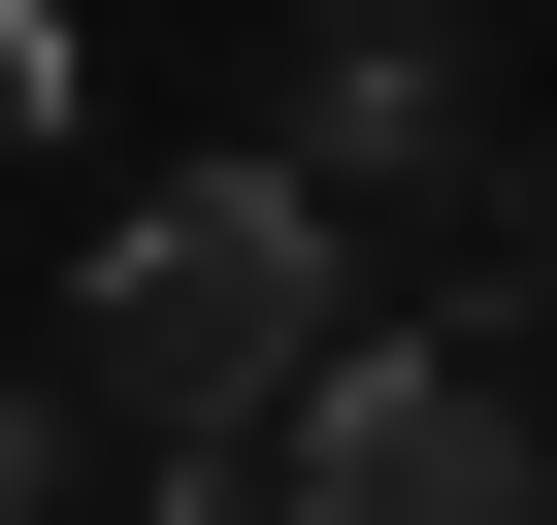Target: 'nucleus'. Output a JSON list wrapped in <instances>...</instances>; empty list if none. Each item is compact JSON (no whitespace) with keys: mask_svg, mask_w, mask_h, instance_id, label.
<instances>
[{"mask_svg":"<svg viewBox=\"0 0 557 525\" xmlns=\"http://www.w3.org/2000/svg\"><path fill=\"white\" fill-rule=\"evenodd\" d=\"M262 525H557V427L459 329H329V394L262 427Z\"/></svg>","mask_w":557,"mask_h":525,"instance_id":"2","label":"nucleus"},{"mask_svg":"<svg viewBox=\"0 0 557 525\" xmlns=\"http://www.w3.org/2000/svg\"><path fill=\"white\" fill-rule=\"evenodd\" d=\"M329 164H197V197H132L99 262H66V427H132V460H262L329 394Z\"/></svg>","mask_w":557,"mask_h":525,"instance_id":"1","label":"nucleus"},{"mask_svg":"<svg viewBox=\"0 0 557 525\" xmlns=\"http://www.w3.org/2000/svg\"><path fill=\"white\" fill-rule=\"evenodd\" d=\"M34 492H66V394H0V525H34Z\"/></svg>","mask_w":557,"mask_h":525,"instance_id":"5","label":"nucleus"},{"mask_svg":"<svg viewBox=\"0 0 557 525\" xmlns=\"http://www.w3.org/2000/svg\"><path fill=\"white\" fill-rule=\"evenodd\" d=\"M66 132V0H0V164H34Z\"/></svg>","mask_w":557,"mask_h":525,"instance_id":"3","label":"nucleus"},{"mask_svg":"<svg viewBox=\"0 0 557 525\" xmlns=\"http://www.w3.org/2000/svg\"><path fill=\"white\" fill-rule=\"evenodd\" d=\"M132 525H262V460H132Z\"/></svg>","mask_w":557,"mask_h":525,"instance_id":"4","label":"nucleus"}]
</instances>
